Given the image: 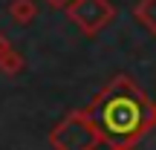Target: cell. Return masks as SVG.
I'll list each match as a JSON object with an SVG mask.
<instances>
[{"instance_id":"obj_1","label":"cell","mask_w":156,"mask_h":150,"mask_svg":"<svg viewBox=\"0 0 156 150\" xmlns=\"http://www.w3.org/2000/svg\"><path fill=\"white\" fill-rule=\"evenodd\" d=\"M101 145L110 150H127L153 121L156 104L130 75H113L84 107Z\"/></svg>"},{"instance_id":"obj_2","label":"cell","mask_w":156,"mask_h":150,"mask_svg":"<svg viewBox=\"0 0 156 150\" xmlns=\"http://www.w3.org/2000/svg\"><path fill=\"white\" fill-rule=\"evenodd\" d=\"M49 145H52V150H95L101 145V139L95 133L93 121L87 118V113L75 110L52 127Z\"/></svg>"},{"instance_id":"obj_3","label":"cell","mask_w":156,"mask_h":150,"mask_svg":"<svg viewBox=\"0 0 156 150\" xmlns=\"http://www.w3.org/2000/svg\"><path fill=\"white\" fill-rule=\"evenodd\" d=\"M67 17L87 38H93L116 17V6L110 0H73L67 6Z\"/></svg>"},{"instance_id":"obj_4","label":"cell","mask_w":156,"mask_h":150,"mask_svg":"<svg viewBox=\"0 0 156 150\" xmlns=\"http://www.w3.org/2000/svg\"><path fill=\"white\" fill-rule=\"evenodd\" d=\"M9 15H12L15 23L26 26V23H32L35 17H38V6H35V0H12L9 3Z\"/></svg>"},{"instance_id":"obj_5","label":"cell","mask_w":156,"mask_h":150,"mask_svg":"<svg viewBox=\"0 0 156 150\" xmlns=\"http://www.w3.org/2000/svg\"><path fill=\"white\" fill-rule=\"evenodd\" d=\"M133 17L147 29L151 35H156V0H139L133 9Z\"/></svg>"},{"instance_id":"obj_6","label":"cell","mask_w":156,"mask_h":150,"mask_svg":"<svg viewBox=\"0 0 156 150\" xmlns=\"http://www.w3.org/2000/svg\"><path fill=\"white\" fill-rule=\"evenodd\" d=\"M127 150H156V113H153V121L147 124V130L133 141Z\"/></svg>"},{"instance_id":"obj_7","label":"cell","mask_w":156,"mask_h":150,"mask_svg":"<svg viewBox=\"0 0 156 150\" xmlns=\"http://www.w3.org/2000/svg\"><path fill=\"white\" fill-rule=\"evenodd\" d=\"M0 69H3L6 75H17V72L23 69V55H20L17 49H12L9 55L0 58Z\"/></svg>"},{"instance_id":"obj_8","label":"cell","mask_w":156,"mask_h":150,"mask_svg":"<svg viewBox=\"0 0 156 150\" xmlns=\"http://www.w3.org/2000/svg\"><path fill=\"white\" fill-rule=\"evenodd\" d=\"M12 49H15V46H12V44H9V40H6V38H3V32H0V58H3V55H9V52H12Z\"/></svg>"},{"instance_id":"obj_9","label":"cell","mask_w":156,"mask_h":150,"mask_svg":"<svg viewBox=\"0 0 156 150\" xmlns=\"http://www.w3.org/2000/svg\"><path fill=\"white\" fill-rule=\"evenodd\" d=\"M46 3H49V6H55V9H67L73 0H46Z\"/></svg>"}]
</instances>
